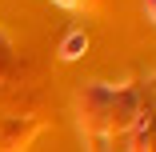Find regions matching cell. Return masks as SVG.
Instances as JSON below:
<instances>
[{"mask_svg":"<svg viewBox=\"0 0 156 152\" xmlns=\"http://www.w3.org/2000/svg\"><path fill=\"white\" fill-rule=\"evenodd\" d=\"M144 12H148V20L156 24V0H144Z\"/></svg>","mask_w":156,"mask_h":152,"instance_id":"2","label":"cell"},{"mask_svg":"<svg viewBox=\"0 0 156 152\" xmlns=\"http://www.w3.org/2000/svg\"><path fill=\"white\" fill-rule=\"evenodd\" d=\"M84 48H88V36L76 28V32H68L64 44H60V60H76V56H84Z\"/></svg>","mask_w":156,"mask_h":152,"instance_id":"1","label":"cell"},{"mask_svg":"<svg viewBox=\"0 0 156 152\" xmlns=\"http://www.w3.org/2000/svg\"><path fill=\"white\" fill-rule=\"evenodd\" d=\"M56 4H64V8H76V4H80V0H56Z\"/></svg>","mask_w":156,"mask_h":152,"instance_id":"3","label":"cell"}]
</instances>
